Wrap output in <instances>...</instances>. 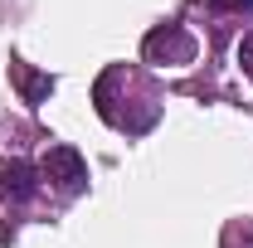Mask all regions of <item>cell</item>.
<instances>
[{
	"label": "cell",
	"instance_id": "cell-3",
	"mask_svg": "<svg viewBox=\"0 0 253 248\" xmlns=\"http://www.w3.org/2000/svg\"><path fill=\"white\" fill-rule=\"evenodd\" d=\"M34 190H39L34 165L20 161V156H5L0 161V200L5 205H25V200H34Z\"/></svg>",
	"mask_w": 253,
	"mask_h": 248
},
{
	"label": "cell",
	"instance_id": "cell-2",
	"mask_svg": "<svg viewBox=\"0 0 253 248\" xmlns=\"http://www.w3.org/2000/svg\"><path fill=\"white\" fill-rule=\"evenodd\" d=\"M141 54H146V63H190L195 59V39L180 25H161V30L146 34Z\"/></svg>",
	"mask_w": 253,
	"mask_h": 248
},
{
	"label": "cell",
	"instance_id": "cell-4",
	"mask_svg": "<svg viewBox=\"0 0 253 248\" xmlns=\"http://www.w3.org/2000/svg\"><path fill=\"white\" fill-rule=\"evenodd\" d=\"M10 83L20 88L25 102H44V97L54 93V78H49V73H39V68H30L25 59H10Z\"/></svg>",
	"mask_w": 253,
	"mask_h": 248
},
{
	"label": "cell",
	"instance_id": "cell-5",
	"mask_svg": "<svg viewBox=\"0 0 253 248\" xmlns=\"http://www.w3.org/2000/svg\"><path fill=\"white\" fill-rule=\"evenodd\" d=\"M219 248H253V219H239V224H229L224 229Z\"/></svg>",
	"mask_w": 253,
	"mask_h": 248
},
{
	"label": "cell",
	"instance_id": "cell-1",
	"mask_svg": "<svg viewBox=\"0 0 253 248\" xmlns=\"http://www.w3.org/2000/svg\"><path fill=\"white\" fill-rule=\"evenodd\" d=\"M44 180H54L63 195H78L88 185V161L73 151V146H49L44 151Z\"/></svg>",
	"mask_w": 253,
	"mask_h": 248
},
{
	"label": "cell",
	"instance_id": "cell-7",
	"mask_svg": "<svg viewBox=\"0 0 253 248\" xmlns=\"http://www.w3.org/2000/svg\"><path fill=\"white\" fill-rule=\"evenodd\" d=\"M214 10H253V0H210Z\"/></svg>",
	"mask_w": 253,
	"mask_h": 248
},
{
	"label": "cell",
	"instance_id": "cell-6",
	"mask_svg": "<svg viewBox=\"0 0 253 248\" xmlns=\"http://www.w3.org/2000/svg\"><path fill=\"white\" fill-rule=\"evenodd\" d=\"M239 63H244V73L253 78V34H244V44H239Z\"/></svg>",
	"mask_w": 253,
	"mask_h": 248
}]
</instances>
